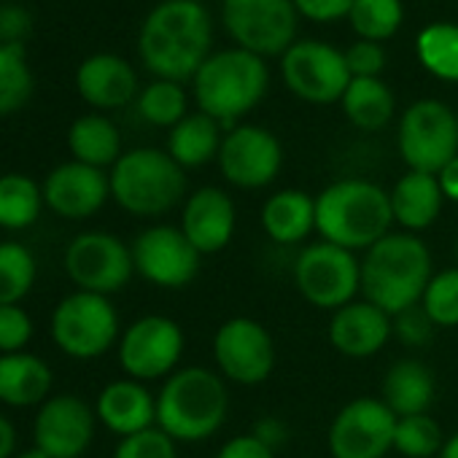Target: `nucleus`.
I'll use <instances>...</instances> for the list:
<instances>
[{
	"label": "nucleus",
	"mask_w": 458,
	"mask_h": 458,
	"mask_svg": "<svg viewBox=\"0 0 458 458\" xmlns=\"http://www.w3.org/2000/svg\"><path fill=\"white\" fill-rule=\"evenodd\" d=\"M439 458H458V431L450 439H445V445L439 450Z\"/></svg>",
	"instance_id": "nucleus-49"
},
{
	"label": "nucleus",
	"mask_w": 458,
	"mask_h": 458,
	"mask_svg": "<svg viewBox=\"0 0 458 458\" xmlns=\"http://www.w3.org/2000/svg\"><path fill=\"white\" fill-rule=\"evenodd\" d=\"M235 202L218 186H202L191 191L181 210V233L202 257L224 251L235 235Z\"/></svg>",
	"instance_id": "nucleus-19"
},
{
	"label": "nucleus",
	"mask_w": 458,
	"mask_h": 458,
	"mask_svg": "<svg viewBox=\"0 0 458 458\" xmlns=\"http://www.w3.org/2000/svg\"><path fill=\"white\" fill-rule=\"evenodd\" d=\"M111 197L132 216H162L186 194L183 167L159 148H132L111 170Z\"/></svg>",
	"instance_id": "nucleus-6"
},
{
	"label": "nucleus",
	"mask_w": 458,
	"mask_h": 458,
	"mask_svg": "<svg viewBox=\"0 0 458 458\" xmlns=\"http://www.w3.org/2000/svg\"><path fill=\"white\" fill-rule=\"evenodd\" d=\"M340 103L348 122L367 132L383 130L396 108L394 92L380 79H351Z\"/></svg>",
	"instance_id": "nucleus-30"
},
{
	"label": "nucleus",
	"mask_w": 458,
	"mask_h": 458,
	"mask_svg": "<svg viewBox=\"0 0 458 458\" xmlns=\"http://www.w3.org/2000/svg\"><path fill=\"white\" fill-rule=\"evenodd\" d=\"M213 359L218 375L238 386H259L276 369V343L257 318H226L213 335Z\"/></svg>",
	"instance_id": "nucleus-11"
},
{
	"label": "nucleus",
	"mask_w": 458,
	"mask_h": 458,
	"mask_svg": "<svg viewBox=\"0 0 458 458\" xmlns=\"http://www.w3.org/2000/svg\"><path fill=\"white\" fill-rule=\"evenodd\" d=\"M396 420L383 399L359 396L348 402L327 434L332 458H386L394 450Z\"/></svg>",
	"instance_id": "nucleus-13"
},
{
	"label": "nucleus",
	"mask_w": 458,
	"mask_h": 458,
	"mask_svg": "<svg viewBox=\"0 0 458 458\" xmlns=\"http://www.w3.org/2000/svg\"><path fill=\"white\" fill-rule=\"evenodd\" d=\"M391 197L364 178H343L316 197V233L340 249L367 251L391 233Z\"/></svg>",
	"instance_id": "nucleus-2"
},
{
	"label": "nucleus",
	"mask_w": 458,
	"mask_h": 458,
	"mask_svg": "<svg viewBox=\"0 0 458 458\" xmlns=\"http://www.w3.org/2000/svg\"><path fill=\"white\" fill-rule=\"evenodd\" d=\"M297 14L313 22H337L351 14L353 0H294Z\"/></svg>",
	"instance_id": "nucleus-43"
},
{
	"label": "nucleus",
	"mask_w": 458,
	"mask_h": 458,
	"mask_svg": "<svg viewBox=\"0 0 458 458\" xmlns=\"http://www.w3.org/2000/svg\"><path fill=\"white\" fill-rule=\"evenodd\" d=\"M294 286L305 302L335 313L361 292V259L327 241L310 243L297 254Z\"/></svg>",
	"instance_id": "nucleus-7"
},
{
	"label": "nucleus",
	"mask_w": 458,
	"mask_h": 458,
	"mask_svg": "<svg viewBox=\"0 0 458 458\" xmlns=\"http://www.w3.org/2000/svg\"><path fill=\"white\" fill-rule=\"evenodd\" d=\"M98 412L79 396L60 394L41 404L36 415V447L49 458H81L95 437Z\"/></svg>",
	"instance_id": "nucleus-18"
},
{
	"label": "nucleus",
	"mask_w": 458,
	"mask_h": 458,
	"mask_svg": "<svg viewBox=\"0 0 458 458\" xmlns=\"http://www.w3.org/2000/svg\"><path fill=\"white\" fill-rule=\"evenodd\" d=\"M65 273L79 292L108 297L130 284L135 273L132 249L111 233H81L65 249Z\"/></svg>",
	"instance_id": "nucleus-12"
},
{
	"label": "nucleus",
	"mask_w": 458,
	"mask_h": 458,
	"mask_svg": "<svg viewBox=\"0 0 458 458\" xmlns=\"http://www.w3.org/2000/svg\"><path fill=\"white\" fill-rule=\"evenodd\" d=\"M437 181H439V189H442L445 199H455V202H458V157L450 159V162L437 173Z\"/></svg>",
	"instance_id": "nucleus-47"
},
{
	"label": "nucleus",
	"mask_w": 458,
	"mask_h": 458,
	"mask_svg": "<svg viewBox=\"0 0 458 458\" xmlns=\"http://www.w3.org/2000/svg\"><path fill=\"white\" fill-rule=\"evenodd\" d=\"M199 259L202 254L173 224H154L132 241L135 273L159 289L189 286L199 273Z\"/></svg>",
	"instance_id": "nucleus-16"
},
{
	"label": "nucleus",
	"mask_w": 458,
	"mask_h": 458,
	"mask_svg": "<svg viewBox=\"0 0 458 458\" xmlns=\"http://www.w3.org/2000/svg\"><path fill=\"white\" fill-rule=\"evenodd\" d=\"M224 28L241 49L267 57L286 55L297 33L294 0H224Z\"/></svg>",
	"instance_id": "nucleus-10"
},
{
	"label": "nucleus",
	"mask_w": 458,
	"mask_h": 458,
	"mask_svg": "<svg viewBox=\"0 0 458 458\" xmlns=\"http://www.w3.org/2000/svg\"><path fill=\"white\" fill-rule=\"evenodd\" d=\"M52 337L57 348L73 359H98L119 340L116 308L103 294L76 292L57 305L52 316Z\"/></svg>",
	"instance_id": "nucleus-8"
},
{
	"label": "nucleus",
	"mask_w": 458,
	"mask_h": 458,
	"mask_svg": "<svg viewBox=\"0 0 458 458\" xmlns=\"http://www.w3.org/2000/svg\"><path fill=\"white\" fill-rule=\"evenodd\" d=\"M221 124L208 114H186L167 138V154L183 167H202L210 159H218L221 148Z\"/></svg>",
	"instance_id": "nucleus-28"
},
{
	"label": "nucleus",
	"mask_w": 458,
	"mask_h": 458,
	"mask_svg": "<svg viewBox=\"0 0 458 458\" xmlns=\"http://www.w3.org/2000/svg\"><path fill=\"white\" fill-rule=\"evenodd\" d=\"M216 458H276V450L267 447L259 437L254 434H241V437H233L226 439Z\"/></svg>",
	"instance_id": "nucleus-44"
},
{
	"label": "nucleus",
	"mask_w": 458,
	"mask_h": 458,
	"mask_svg": "<svg viewBox=\"0 0 458 458\" xmlns=\"http://www.w3.org/2000/svg\"><path fill=\"white\" fill-rule=\"evenodd\" d=\"M229 391L208 367L175 369L157 394V426L175 442L210 439L226 420Z\"/></svg>",
	"instance_id": "nucleus-4"
},
{
	"label": "nucleus",
	"mask_w": 458,
	"mask_h": 458,
	"mask_svg": "<svg viewBox=\"0 0 458 458\" xmlns=\"http://www.w3.org/2000/svg\"><path fill=\"white\" fill-rule=\"evenodd\" d=\"M262 229L278 246H297L316 229V197L300 189H284L262 205Z\"/></svg>",
	"instance_id": "nucleus-25"
},
{
	"label": "nucleus",
	"mask_w": 458,
	"mask_h": 458,
	"mask_svg": "<svg viewBox=\"0 0 458 458\" xmlns=\"http://www.w3.org/2000/svg\"><path fill=\"white\" fill-rule=\"evenodd\" d=\"M431 278L428 246L412 233H388L361 259L364 300L388 316L418 305Z\"/></svg>",
	"instance_id": "nucleus-3"
},
{
	"label": "nucleus",
	"mask_w": 458,
	"mask_h": 458,
	"mask_svg": "<svg viewBox=\"0 0 458 458\" xmlns=\"http://www.w3.org/2000/svg\"><path fill=\"white\" fill-rule=\"evenodd\" d=\"M138 114L154 127H175L186 116V95L175 81H154L138 98Z\"/></svg>",
	"instance_id": "nucleus-36"
},
{
	"label": "nucleus",
	"mask_w": 458,
	"mask_h": 458,
	"mask_svg": "<svg viewBox=\"0 0 458 458\" xmlns=\"http://www.w3.org/2000/svg\"><path fill=\"white\" fill-rule=\"evenodd\" d=\"M267 65L246 49L210 55L194 76V98L202 114L221 127H233L254 111L267 92Z\"/></svg>",
	"instance_id": "nucleus-5"
},
{
	"label": "nucleus",
	"mask_w": 458,
	"mask_h": 458,
	"mask_svg": "<svg viewBox=\"0 0 458 458\" xmlns=\"http://www.w3.org/2000/svg\"><path fill=\"white\" fill-rule=\"evenodd\" d=\"M437 394L431 369L418 359H399L383 377V402L396 418L428 412Z\"/></svg>",
	"instance_id": "nucleus-27"
},
{
	"label": "nucleus",
	"mask_w": 458,
	"mask_h": 458,
	"mask_svg": "<svg viewBox=\"0 0 458 458\" xmlns=\"http://www.w3.org/2000/svg\"><path fill=\"white\" fill-rule=\"evenodd\" d=\"M183 329L167 316H143L119 340V364L132 380L170 377L183 356Z\"/></svg>",
	"instance_id": "nucleus-14"
},
{
	"label": "nucleus",
	"mask_w": 458,
	"mask_h": 458,
	"mask_svg": "<svg viewBox=\"0 0 458 458\" xmlns=\"http://www.w3.org/2000/svg\"><path fill=\"white\" fill-rule=\"evenodd\" d=\"M114 458H178V450L175 439H170L159 426H151L146 431L122 437Z\"/></svg>",
	"instance_id": "nucleus-39"
},
{
	"label": "nucleus",
	"mask_w": 458,
	"mask_h": 458,
	"mask_svg": "<svg viewBox=\"0 0 458 458\" xmlns=\"http://www.w3.org/2000/svg\"><path fill=\"white\" fill-rule=\"evenodd\" d=\"M33 73L22 44H0V116L20 111L33 95Z\"/></svg>",
	"instance_id": "nucleus-33"
},
{
	"label": "nucleus",
	"mask_w": 458,
	"mask_h": 458,
	"mask_svg": "<svg viewBox=\"0 0 458 458\" xmlns=\"http://www.w3.org/2000/svg\"><path fill=\"white\" fill-rule=\"evenodd\" d=\"M455 254H458V241H455Z\"/></svg>",
	"instance_id": "nucleus-51"
},
{
	"label": "nucleus",
	"mask_w": 458,
	"mask_h": 458,
	"mask_svg": "<svg viewBox=\"0 0 458 458\" xmlns=\"http://www.w3.org/2000/svg\"><path fill=\"white\" fill-rule=\"evenodd\" d=\"M388 197H391L394 221L404 229V233H412V235L423 233V229H428L439 218L442 202H445L437 175L418 173V170H407L394 183Z\"/></svg>",
	"instance_id": "nucleus-24"
},
{
	"label": "nucleus",
	"mask_w": 458,
	"mask_h": 458,
	"mask_svg": "<svg viewBox=\"0 0 458 458\" xmlns=\"http://www.w3.org/2000/svg\"><path fill=\"white\" fill-rule=\"evenodd\" d=\"M44 205V189L25 173L0 175V226L28 229L38 221Z\"/></svg>",
	"instance_id": "nucleus-31"
},
{
	"label": "nucleus",
	"mask_w": 458,
	"mask_h": 458,
	"mask_svg": "<svg viewBox=\"0 0 458 458\" xmlns=\"http://www.w3.org/2000/svg\"><path fill=\"white\" fill-rule=\"evenodd\" d=\"M391 329L399 337V343H404L407 348H423L431 343L437 324L428 318V313L418 302V305L404 308L396 316H391Z\"/></svg>",
	"instance_id": "nucleus-40"
},
{
	"label": "nucleus",
	"mask_w": 458,
	"mask_h": 458,
	"mask_svg": "<svg viewBox=\"0 0 458 458\" xmlns=\"http://www.w3.org/2000/svg\"><path fill=\"white\" fill-rule=\"evenodd\" d=\"M33 20L22 6H0V44H22Z\"/></svg>",
	"instance_id": "nucleus-45"
},
{
	"label": "nucleus",
	"mask_w": 458,
	"mask_h": 458,
	"mask_svg": "<svg viewBox=\"0 0 458 458\" xmlns=\"http://www.w3.org/2000/svg\"><path fill=\"white\" fill-rule=\"evenodd\" d=\"M391 335V316L367 300L343 305L329 321V343L348 359H369L380 353Z\"/></svg>",
	"instance_id": "nucleus-21"
},
{
	"label": "nucleus",
	"mask_w": 458,
	"mask_h": 458,
	"mask_svg": "<svg viewBox=\"0 0 458 458\" xmlns=\"http://www.w3.org/2000/svg\"><path fill=\"white\" fill-rule=\"evenodd\" d=\"M420 308L428 313V318L442 327H458V267L434 273V278L428 281L423 297H420Z\"/></svg>",
	"instance_id": "nucleus-38"
},
{
	"label": "nucleus",
	"mask_w": 458,
	"mask_h": 458,
	"mask_svg": "<svg viewBox=\"0 0 458 458\" xmlns=\"http://www.w3.org/2000/svg\"><path fill=\"white\" fill-rule=\"evenodd\" d=\"M343 55H345V65L353 79H377L386 65V55H383L380 44H375V41H359Z\"/></svg>",
	"instance_id": "nucleus-42"
},
{
	"label": "nucleus",
	"mask_w": 458,
	"mask_h": 458,
	"mask_svg": "<svg viewBox=\"0 0 458 458\" xmlns=\"http://www.w3.org/2000/svg\"><path fill=\"white\" fill-rule=\"evenodd\" d=\"M95 412L100 423L119 437L157 426V399L140 380L132 377L108 383L98 396Z\"/></svg>",
	"instance_id": "nucleus-22"
},
{
	"label": "nucleus",
	"mask_w": 458,
	"mask_h": 458,
	"mask_svg": "<svg viewBox=\"0 0 458 458\" xmlns=\"http://www.w3.org/2000/svg\"><path fill=\"white\" fill-rule=\"evenodd\" d=\"M68 148L76 162L92 165V167H106L116 165L122 157V135L116 124L100 114H87L79 116L71 130H68Z\"/></svg>",
	"instance_id": "nucleus-29"
},
{
	"label": "nucleus",
	"mask_w": 458,
	"mask_h": 458,
	"mask_svg": "<svg viewBox=\"0 0 458 458\" xmlns=\"http://www.w3.org/2000/svg\"><path fill=\"white\" fill-rule=\"evenodd\" d=\"M286 87L305 103L329 106L343 100L351 71L345 65V55L321 41H300L284 55L281 63Z\"/></svg>",
	"instance_id": "nucleus-15"
},
{
	"label": "nucleus",
	"mask_w": 458,
	"mask_h": 458,
	"mask_svg": "<svg viewBox=\"0 0 458 458\" xmlns=\"http://www.w3.org/2000/svg\"><path fill=\"white\" fill-rule=\"evenodd\" d=\"M284 165V148L278 138L257 124L233 127L218 148L221 175L238 189H265L270 186Z\"/></svg>",
	"instance_id": "nucleus-17"
},
{
	"label": "nucleus",
	"mask_w": 458,
	"mask_h": 458,
	"mask_svg": "<svg viewBox=\"0 0 458 458\" xmlns=\"http://www.w3.org/2000/svg\"><path fill=\"white\" fill-rule=\"evenodd\" d=\"M79 95L95 108H122L138 92V76L127 60L116 55H92L76 71Z\"/></svg>",
	"instance_id": "nucleus-23"
},
{
	"label": "nucleus",
	"mask_w": 458,
	"mask_h": 458,
	"mask_svg": "<svg viewBox=\"0 0 458 458\" xmlns=\"http://www.w3.org/2000/svg\"><path fill=\"white\" fill-rule=\"evenodd\" d=\"M36 284V259L22 243H0V305H17Z\"/></svg>",
	"instance_id": "nucleus-34"
},
{
	"label": "nucleus",
	"mask_w": 458,
	"mask_h": 458,
	"mask_svg": "<svg viewBox=\"0 0 458 458\" xmlns=\"http://www.w3.org/2000/svg\"><path fill=\"white\" fill-rule=\"evenodd\" d=\"M33 337V321L20 305H0V356L20 353Z\"/></svg>",
	"instance_id": "nucleus-41"
},
{
	"label": "nucleus",
	"mask_w": 458,
	"mask_h": 458,
	"mask_svg": "<svg viewBox=\"0 0 458 458\" xmlns=\"http://www.w3.org/2000/svg\"><path fill=\"white\" fill-rule=\"evenodd\" d=\"M14 447H17V428L0 412V458H14Z\"/></svg>",
	"instance_id": "nucleus-48"
},
{
	"label": "nucleus",
	"mask_w": 458,
	"mask_h": 458,
	"mask_svg": "<svg viewBox=\"0 0 458 458\" xmlns=\"http://www.w3.org/2000/svg\"><path fill=\"white\" fill-rule=\"evenodd\" d=\"M55 375L52 367L33 353L0 356V402L9 407H33L47 402Z\"/></svg>",
	"instance_id": "nucleus-26"
},
{
	"label": "nucleus",
	"mask_w": 458,
	"mask_h": 458,
	"mask_svg": "<svg viewBox=\"0 0 458 458\" xmlns=\"http://www.w3.org/2000/svg\"><path fill=\"white\" fill-rule=\"evenodd\" d=\"M445 439L439 423L428 415H407L396 420V434H394V450L402 453L404 458H431L439 455Z\"/></svg>",
	"instance_id": "nucleus-37"
},
{
	"label": "nucleus",
	"mask_w": 458,
	"mask_h": 458,
	"mask_svg": "<svg viewBox=\"0 0 458 458\" xmlns=\"http://www.w3.org/2000/svg\"><path fill=\"white\" fill-rule=\"evenodd\" d=\"M213 25L197 0H165L143 22L138 49L146 68L165 81L194 79L210 57Z\"/></svg>",
	"instance_id": "nucleus-1"
},
{
	"label": "nucleus",
	"mask_w": 458,
	"mask_h": 458,
	"mask_svg": "<svg viewBox=\"0 0 458 458\" xmlns=\"http://www.w3.org/2000/svg\"><path fill=\"white\" fill-rule=\"evenodd\" d=\"M396 140L410 170L437 175L458 157V116L439 100H418L402 114Z\"/></svg>",
	"instance_id": "nucleus-9"
},
{
	"label": "nucleus",
	"mask_w": 458,
	"mask_h": 458,
	"mask_svg": "<svg viewBox=\"0 0 458 458\" xmlns=\"http://www.w3.org/2000/svg\"><path fill=\"white\" fill-rule=\"evenodd\" d=\"M14 458H49L41 447H30V450H25V453H20V455H14Z\"/></svg>",
	"instance_id": "nucleus-50"
},
{
	"label": "nucleus",
	"mask_w": 458,
	"mask_h": 458,
	"mask_svg": "<svg viewBox=\"0 0 458 458\" xmlns=\"http://www.w3.org/2000/svg\"><path fill=\"white\" fill-rule=\"evenodd\" d=\"M402 14V0H353L348 20L361 41L380 44L399 30Z\"/></svg>",
	"instance_id": "nucleus-35"
},
{
	"label": "nucleus",
	"mask_w": 458,
	"mask_h": 458,
	"mask_svg": "<svg viewBox=\"0 0 458 458\" xmlns=\"http://www.w3.org/2000/svg\"><path fill=\"white\" fill-rule=\"evenodd\" d=\"M415 49L428 73L442 81H458V25L437 22L423 28Z\"/></svg>",
	"instance_id": "nucleus-32"
},
{
	"label": "nucleus",
	"mask_w": 458,
	"mask_h": 458,
	"mask_svg": "<svg viewBox=\"0 0 458 458\" xmlns=\"http://www.w3.org/2000/svg\"><path fill=\"white\" fill-rule=\"evenodd\" d=\"M44 202L63 218L79 221L95 216L111 197V178L92 165L65 162L44 181Z\"/></svg>",
	"instance_id": "nucleus-20"
},
{
	"label": "nucleus",
	"mask_w": 458,
	"mask_h": 458,
	"mask_svg": "<svg viewBox=\"0 0 458 458\" xmlns=\"http://www.w3.org/2000/svg\"><path fill=\"white\" fill-rule=\"evenodd\" d=\"M254 437H259L267 447H278L281 442H286V426L278 420V418H262V420H257V426H254V431H251Z\"/></svg>",
	"instance_id": "nucleus-46"
}]
</instances>
